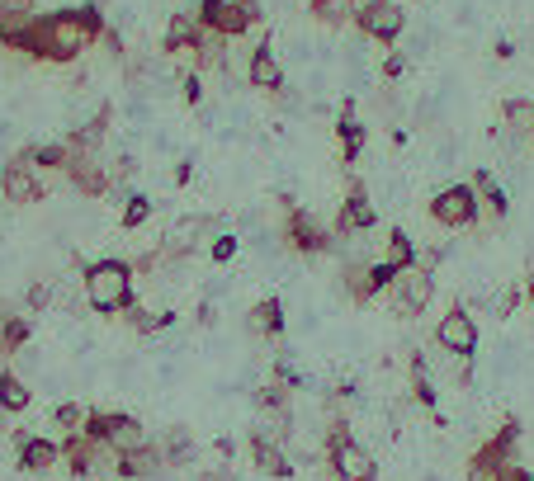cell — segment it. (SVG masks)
<instances>
[{
  "mask_svg": "<svg viewBox=\"0 0 534 481\" xmlns=\"http://www.w3.org/2000/svg\"><path fill=\"white\" fill-rule=\"evenodd\" d=\"M402 71H407V57L402 52H388L383 57V80H402Z\"/></svg>",
  "mask_w": 534,
  "mask_h": 481,
  "instance_id": "cell-39",
  "label": "cell"
},
{
  "mask_svg": "<svg viewBox=\"0 0 534 481\" xmlns=\"http://www.w3.org/2000/svg\"><path fill=\"white\" fill-rule=\"evenodd\" d=\"M14 444H19V472L43 476V472H52V467L61 463V444H52V439H38V434H24V430H19Z\"/></svg>",
  "mask_w": 534,
  "mask_h": 481,
  "instance_id": "cell-17",
  "label": "cell"
},
{
  "mask_svg": "<svg viewBox=\"0 0 534 481\" xmlns=\"http://www.w3.org/2000/svg\"><path fill=\"white\" fill-rule=\"evenodd\" d=\"M203 38H209V29L199 24V14H171V24H166V38H161V52H171V57H199L203 48Z\"/></svg>",
  "mask_w": 534,
  "mask_h": 481,
  "instance_id": "cell-15",
  "label": "cell"
},
{
  "mask_svg": "<svg viewBox=\"0 0 534 481\" xmlns=\"http://www.w3.org/2000/svg\"><path fill=\"white\" fill-rule=\"evenodd\" d=\"M61 458H67V472H71V476H90L95 463H99V444H90L86 434H67Z\"/></svg>",
  "mask_w": 534,
  "mask_h": 481,
  "instance_id": "cell-23",
  "label": "cell"
},
{
  "mask_svg": "<svg viewBox=\"0 0 534 481\" xmlns=\"http://www.w3.org/2000/svg\"><path fill=\"white\" fill-rule=\"evenodd\" d=\"M99 43H105V57H109V61H123V57H128V52H123L118 29H109V24H105V33H99Z\"/></svg>",
  "mask_w": 534,
  "mask_h": 481,
  "instance_id": "cell-38",
  "label": "cell"
},
{
  "mask_svg": "<svg viewBox=\"0 0 534 481\" xmlns=\"http://www.w3.org/2000/svg\"><path fill=\"white\" fill-rule=\"evenodd\" d=\"M478 194L473 184H449V190H440L436 199H430V217H436L440 227H449V232H459V227H473L478 222Z\"/></svg>",
  "mask_w": 534,
  "mask_h": 481,
  "instance_id": "cell-8",
  "label": "cell"
},
{
  "mask_svg": "<svg viewBox=\"0 0 534 481\" xmlns=\"http://www.w3.org/2000/svg\"><path fill=\"white\" fill-rule=\"evenodd\" d=\"M80 434L90 439V444L109 449V453H133L147 444V430H142V421H133V415L123 411H86V425H80Z\"/></svg>",
  "mask_w": 534,
  "mask_h": 481,
  "instance_id": "cell-4",
  "label": "cell"
},
{
  "mask_svg": "<svg viewBox=\"0 0 534 481\" xmlns=\"http://www.w3.org/2000/svg\"><path fill=\"white\" fill-rule=\"evenodd\" d=\"M67 180H71L86 199H105V194L114 190V175L105 171V165H99L95 152H71V161H67Z\"/></svg>",
  "mask_w": 534,
  "mask_h": 481,
  "instance_id": "cell-14",
  "label": "cell"
},
{
  "mask_svg": "<svg viewBox=\"0 0 534 481\" xmlns=\"http://www.w3.org/2000/svg\"><path fill=\"white\" fill-rule=\"evenodd\" d=\"M516 444H520V421L511 415V421H501V430L468 458V481H497V472L516 458Z\"/></svg>",
  "mask_w": 534,
  "mask_h": 481,
  "instance_id": "cell-6",
  "label": "cell"
},
{
  "mask_svg": "<svg viewBox=\"0 0 534 481\" xmlns=\"http://www.w3.org/2000/svg\"><path fill=\"white\" fill-rule=\"evenodd\" d=\"M251 330L265 336V340H279L284 336V302L279 298H260L251 307Z\"/></svg>",
  "mask_w": 534,
  "mask_h": 481,
  "instance_id": "cell-26",
  "label": "cell"
},
{
  "mask_svg": "<svg viewBox=\"0 0 534 481\" xmlns=\"http://www.w3.org/2000/svg\"><path fill=\"white\" fill-rule=\"evenodd\" d=\"M326 467H332L341 481H379L374 453L360 449L355 439H351V425H345V415H336L332 430H326Z\"/></svg>",
  "mask_w": 534,
  "mask_h": 481,
  "instance_id": "cell-3",
  "label": "cell"
},
{
  "mask_svg": "<svg viewBox=\"0 0 534 481\" xmlns=\"http://www.w3.org/2000/svg\"><path fill=\"white\" fill-rule=\"evenodd\" d=\"M246 80H251V90H265V95H279L284 90V67L275 57V43H260L246 61Z\"/></svg>",
  "mask_w": 534,
  "mask_h": 481,
  "instance_id": "cell-18",
  "label": "cell"
},
{
  "mask_svg": "<svg viewBox=\"0 0 534 481\" xmlns=\"http://www.w3.org/2000/svg\"><path fill=\"white\" fill-rule=\"evenodd\" d=\"M430 298H436V274L421 264L402 269V274L393 279V307L402 311V317H421V311L430 307Z\"/></svg>",
  "mask_w": 534,
  "mask_h": 481,
  "instance_id": "cell-10",
  "label": "cell"
},
{
  "mask_svg": "<svg viewBox=\"0 0 534 481\" xmlns=\"http://www.w3.org/2000/svg\"><path fill=\"white\" fill-rule=\"evenodd\" d=\"M369 5H379V0H351L345 10H351V14H360V10H369Z\"/></svg>",
  "mask_w": 534,
  "mask_h": 481,
  "instance_id": "cell-46",
  "label": "cell"
},
{
  "mask_svg": "<svg viewBox=\"0 0 534 481\" xmlns=\"http://www.w3.org/2000/svg\"><path fill=\"white\" fill-rule=\"evenodd\" d=\"M0 336H5V349L14 354V349H24V345H29L33 321H29V317H5V321H0Z\"/></svg>",
  "mask_w": 534,
  "mask_h": 481,
  "instance_id": "cell-33",
  "label": "cell"
},
{
  "mask_svg": "<svg viewBox=\"0 0 534 481\" xmlns=\"http://www.w3.org/2000/svg\"><path fill=\"white\" fill-rule=\"evenodd\" d=\"M190 175H194V165L180 161V165H175V184H190Z\"/></svg>",
  "mask_w": 534,
  "mask_h": 481,
  "instance_id": "cell-44",
  "label": "cell"
},
{
  "mask_svg": "<svg viewBox=\"0 0 534 481\" xmlns=\"http://www.w3.org/2000/svg\"><path fill=\"white\" fill-rule=\"evenodd\" d=\"M473 194H478V203L487 208L492 217H506V213H511V199H506V190L497 184V175H492V171H482V165L473 171Z\"/></svg>",
  "mask_w": 534,
  "mask_h": 481,
  "instance_id": "cell-24",
  "label": "cell"
},
{
  "mask_svg": "<svg viewBox=\"0 0 534 481\" xmlns=\"http://www.w3.org/2000/svg\"><path fill=\"white\" fill-rule=\"evenodd\" d=\"M0 190H5V199L19 203V208L43 203V180L33 175V165L24 156H14L10 165H0Z\"/></svg>",
  "mask_w": 534,
  "mask_h": 481,
  "instance_id": "cell-13",
  "label": "cell"
},
{
  "mask_svg": "<svg viewBox=\"0 0 534 481\" xmlns=\"http://www.w3.org/2000/svg\"><path fill=\"white\" fill-rule=\"evenodd\" d=\"M501 123L520 137H534V99H506L501 104Z\"/></svg>",
  "mask_w": 534,
  "mask_h": 481,
  "instance_id": "cell-29",
  "label": "cell"
},
{
  "mask_svg": "<svg viewBox=\"0 0 534 481\" xmlns=\"http://www.w3.org/2000/svg\"><path fill=\"white\" fill-rule=\"evenodd\" d=\"M516 302H520V288H506L501 298H497V317H511V311H516Z\"/></svg>",
  "mask_w": 534,
  "mask_h": 481,
  "instance_id": "cell-41",
  "label": "cell"
},
{
  "mask_svg": "<svg viewBox=\"0 0 534 481\" xmlns=\"http://www.w3.org/2000/svg\"><path fill=\"white\" fill-rule=\"evenodd\" d=\"M351 19H355V29H360L364 38L388 43V48H393L398 38H402V29H407V10L393 5V0H379V5H369V10H360V14H351Z\"/></svg>",
  "mask_w": 534,
  "mask_h": 481,
  "instance_id": "cell-11",
  "label": "cell"
},
{
  "mask_svg": "<svg viewBox=\"0 0 534 481\" xmlns=\"http://www.w3.org/2000/svg\"><path fill=\"white\" fill-rule=\"evenodd\" d=\"M412 402L417 406H436V383H430V373H426V359L421 354H412Z\"/></svg>",
  "mask_w": 534,
  "mask_h": 481,
  "instance_id": "cell-30",
  "label": "cell"
},
{
  "mask_svg": "<svg viewBox=\"0 0 534 481\" xmlns=\"http://www.w3.org/2000/svg\"><path fill=\"white\" fill-rule=\"evenodd\" d=\"M203 241H218V222L209 213H184L175 222V232H171V245H180L184 255H190V250L203 245Z\"/></svg>",
  "mask_w": 534,
  "mask_h": 481,
  "instance_id": "cell-22",
  "label": "cell"
},
{
  "mask_svg": "<svg viewBox=\"0 0 534 481\" xmlns=\"http://www.w3.org/2000/svg\"><path fill=\"white\" fill-rule=\"evenodd\" d=\"M152 208H156V203H152L147 194H133V199H128V208H123V232H137V227L152 217Z\"/></svg>",
  "mask_w": 534,
  "mask_h": 481,
  "instance_id": "cell-34",
  "label": "cell"
},
{
  "mask_svg": "<svg viewBox=\"0 0 534 481\" xmlns=\"http://www.w3.org/2000/svg\"><path fill=\"white\" fill-rule=\"evenodd\" d=\"M436 345L454 359H473L478 354V321L468 317V307H449L436 326Z\"/></svg>",
  "mask_w": 534,
  "mask_h": 481,
  "instance_id": "cell-9",
  "label": "cell"
},
{
  "mask_svg": "<svg viewBox=\"0 0 534 481\" xmlns=\"http://www.w3.org/2000/svg\"><path fill=\"white\" fill-rule=\"evenodd\" d=\"M105 33V10L99 5H76V10H48L38 14L29 33L14 43V52H24L33 61H76L80 52H90Z\"/></svg>",
  "mask_w": 534,
  "mask_h": 481,
  "instance_id": "cell-1",
  "label": "cell"
},
{
  "mask_svg": "<svg viewBox=\"0 0 534 481\" xmlns=\"http://www.w3.org/2000/svg\"><path fill=\"white\" fill-rule=\"evenodd\" d=\"M336 137H341V161H345V165H355V161H360V152H364V142H369V128L355 118V99H341Z\"/></svg>",
  "mask_w": 534,
  "mask_h": 481,
  "instance_id": "cell-21",
  "label": "cell"
},
{
  "mask_svg": "<svg viewBox=\"0 0 534 481\" xmlns=\"http://www.w3.org/2000/svg\"><path fill=\"white\" fill-rule=\"evenodd\" d=\"M166 467H175V463H194V439H190V430H171V439H166Z\"/></svg>",
  "mask_w": 534,
  "mask_h": 481,
  "instance_id": "cell-32",
  "label": "cell"
},
{
  "mask_svg": "<svg viewBox=\"0 0 534 481\" xmlns=\"http://www.w3.org/2000/svg\"><path fill=\"white\" fill-rule=\"evenodd\" d=\"M351 14V10H336V0H313V19H322V24H341V19Z\"/></svg>",
  "mask_w": 534,
  "mask_h": 481,
  "instance_id": "cell-36",
  "label": "cell"
},
{
  "mask_svg": "<svg viewBox=\"0 0 534 481\" xmlns=\"http://www.w3.org/2000/svg\"><path fill=\"white\" fill-rule=\"evenodd\" d=\"M19 156H24L33 171H67L71 146H67V142H33V146H24Z\"/></svg>",
  "mask_w": 534,
  "mask_h": 481,
  "instance_id": "cell-25",
  "label": "cell"
},
{
  "mask_svg": "<svg viewBox=\"0 0 534 481\" xmlns=\"http://www.w3.org/2000/svg\"><path fill=\"white\" fill-rule=\"evenodd\" d=\"M284 241H289L298 255H322V250L336 245V232H326L307 208L289 203V208H284Z\"/></svg>",
  "mask_w": 534,
  "mask_h": 481,
  "instance_id": "cell-7",
  "label": "cell"
},
{
  "mask_svg": "<svg viewBox=\"0 0 534 481\" xmlns=\"http://www.w3.org/2000/svg\"><path fill=\"white\" fill-rule=\"evenodd\" d=\"M48 298H52V288H48V283H33V288H29V307H33V311H38V307H48Z\"/></svg>",
  "mask_w": 534,
  "mask_h": 481,
  "instance_id": "cell-42",
  "label": "cell"
},
{
  "mask_svg": "<svg viewBox=\"0 0 534 481\" xmlns=\"http://www.w3.org/2000/svg\"><path fill=\"white\" fill-rule=\"evenodd\" d=\"M237 245H241V241H237V236H228V232H222V236H218V241H213V245H209V255H213V260H218V264H228V260H232V255H237Z\"/></svg>",
  "mask_w": 534,
  "mask_h": 481,
  "instance_id": "cell-37",
  "label": "cell"
},
{
  "mask_svg": "<svg viewBox=\"0 0 534 481\" xmlns=\"http://www.w3.org/2000/svg\"><path fill=\"white\" fill-rule=\"evenodd\" d=\"M374 222H379V213H374V203H369V190L360 180H351L345 203H341V217H336L332 232L336 236H355V232H374Z\"/></svg>",
  "mask_w": 534,
  "mask_h": 481,
  "instance_id": "cell-12",
  "label": "cell"
},
{
  "mask_svg": "<svg viewBox=\"0 0 534 481\" xmlns=\"http://www.w3.org/2000/svg\"><path fill=\"white\" fill-rule=\"evenodd\" d=\"M80 283H86V302L99 317H118V311L133 307V264L128 260H90L80 269Z\"/></svg>",
  "mask_w": 534,
  "mask_h": 481,
  "instance_id": "cell-2",
  "label": "cell"
},
{
  "mask_svg": "<svg viewBox=\"0 0 534 481\" xmlns=\"http://www.w3.org/2000/svg\"><path fill=\"white\" fill-rule=\"evenodd\" d=\"M246 453H251V467H256L260 476H275V481L294 476V463H289V453L279 449V439H275V434H251Z\"/></svg>",
  "mask_w": 534,
  "mask_h": 481,
  "instance_id": "cell-16",
  "label": "cell"
},
{
  "mask_svg": "<svg viewBox=\"0 0 534 481\" xmlns=\"http://www.w3.org/2000/svg\"><path fill=\"white\" fill-rule=\"evenodd\" d=\"M199 24L218 38H241L251 24H260V0H199Z\"/></svg>",
  "mask_w": 534,
  "mask_h": 481,
  "instance_id": "cell-5",
  "label": "cell"
},
{
  "mask_svg": "<svg viewBox=\"0 0 534 481\" xmlns=\"http://www.w3.org/2000/svg\"><path fill=\"white\" fill-rule=\"evenodd\" d=\"M199 481H228V472H199Z\"/></svg>",
  "mask_w": 534,
  "mask_h": 481,
  "instance_id": "cell-47",
  "label": "cell"
},
{
  "mask_svg": "<svg viewBox=\"0 0 534 481\" xmlns=\"http://www.w3.org/2000/svg\"><path fill=\"white\" fill-rule=\"evenodd\" d=\"M133 311V330L137 336H156V330H166V326H175V311H142V307H128Z\"/></svg>",
  "mask_w": 534,
  "mask_h": 481,
  "instance_id": "cell-31",
  "label": "cell"
},
{
  "mask_svg": "<svg viewBox=\"0 0 534 481\" xmlns=\"http://www.w3.org/2000/svg\"><path fill=\"white\" fill-rule=\"evenodd\" d=\"M29 402H33V392H29V383L19 378L14 368H0V411H10V415H19V411H29Z\"/></svg>",
  "mask_w": 534,
  "mask_h": 481,
  "instance_id": "cell-27",
  "label": "cell"
},
{
  "mask_svg": "<svg viewBox=\"0 0 534 481\" xmlns=\"http://www.w3.org/2000/svg\"><path fill=\"white\" fill-rule=\"evenodd\" d=\"M525 298L534 302V260H529V269H525Z\"/></svg>",
  "mask_w": 534,
  "mask_h": 481,
  "instance_id": "cell-45",
  "label": "cell"
},
{
  "mask_svg": "<svg viewBox=\"0 0 534 481\" xmlns=\"http://www.w3.org/2000/svg\"><path fill=\"white\" fill-rule=\"evenodd\" d=\"M492 57H497V61H511V57H516V43H511V38H497V48H492Z\"/></svg>",
  "mask_w": 534,
  "mask_h": 481,
  "instance_id": "cell-43",
  "label": "cell"
},
{
  "mask_svg": "<svg viewBox=\"0 0 534 481\" xmlns=\"http://www.w3.org/2000/svg\"><path fill=\"white\" fill-rule=\"evenodd\" d=\"M161 467H166V453H161L152 439L142 449H133V453H114V472L123 476V481H137V476H156Z\"/></svg>",
  "mask_w": 534,
  "mask_h": 481,
  "instance_id": "cell-19",
  "label": "cell"
},
{
  "mask_svg": "<svg viewBox=\"0 0 534 481\" xmlns=\"http://www.w3.org/2000/svg\"><path fill=\"white\" fill-rule=\"evenodd\" d=\"M33 19H38L33 0H0V48H10V52H14V43L29 33Z\"/></svg>",
  "mask_w": 534,
  "mask_h": 481,
  "instance_id": "cell-20",
  "label": "cell"
},
{
  "mask_svg": "<svg viewBox=\"0 0 534 481\" xmlns=\"http://www.w3.org/2000/svg\"><path fill=\"white\" fill-rule=\"evenodd\" d=\"M52 421H57V430H67V434H80V425H86V411H80L76 402H61V406L52 411Z\"/></svg>",
  "mask_w": 534,
  "mask_h": 481,
  "instance_id": "cell-35",
  "label": "cell"
},
{
  "mask_svg": "<svg viewBox=\"0 0 534 481\" xmlns=\"http://www.w3.org/2000/svg\"><path fill=\"white\" fill-rule=\"evenodd\" d=\"M180 90H184V104H199L203 99V80H199V71H190L180 80Z\"/></svg>",
  "mask_w": 534,
  "mask_h": 481,
  "instance_id": "cell-40",
  "label": "cell"
},
{
  "mask_svg": "<svg viewBox=\"0 0 534 481\" xmlns=\"http://www.w3.org/2000/svg\"><path fill=\"white\" fill-rule=\"evenodd\" d=\"M383 260L393 264V269H412L417 264V241L402 232V227H393L388 232V241H383Z\"/></svg>",
  "mask_w": 534,
  "mask_h": 481,
  "instance_id": "cell-28",
  "label": "cell"
}]
</instances>
